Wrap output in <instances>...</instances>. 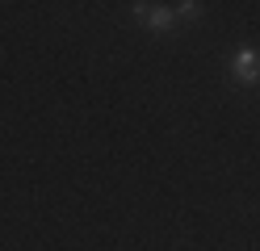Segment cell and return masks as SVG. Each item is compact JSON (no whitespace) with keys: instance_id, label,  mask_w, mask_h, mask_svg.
Returning a JSON list of instances; mask_svg holds the SVG:
<instances>
[{"instance_id":"obj_1","label":"cell","mask_w":260,"mask_h":251,"mask_svg":"<svg viewBox=\"0 0 260 251\" xmlns=\"http://www.w3.org/2000/svg\"><path fill=\"white\" fill-rule=\"evenodd\" d=\"M226 80L239 84V88H256L260 84V50L256 46H239L231 59H226Z\"/></svg>"},{"instance_id":"obj_2","label":"cell","mask_w":260,"mask_h":251,"mask_svg":"<svg viewBox=\"0 0 260 251\" xmlns=\"http://www.w3.org/2000/svg\"><path fill=\"white\" fill-rule=\"evenodd\" d=\"M130 17H135L139 25H147L151 33H168L176 25V17H172L168 5H147V0H135V5H130Z\"/></svg>"},{"instance_id":"obj_3","label":"cell","mask_w":260,"mask_h":251,"mask_svg":"<svg viewBox=\"0 0 260 251\" xmlns=\"http://www.w3.org/2000/svg\"><path fill=\"white\" fill-rule=\"evenodd\" d=\"M172 17H176V21H202L206 5H198V0H181V5H172Z\"/></svg>"}]
</instances>
